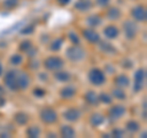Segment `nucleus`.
<instances>
[{
	"label": "nucleus",
	"instance_id": "37",
	"mask_svg": "<svg viewBox=\"0 0 147 138\" xmlns=\"http://www.w3.org/2000/svg\"><path fill=\"white\" fill-rule=\"evenodd\" d=\"M98 4L100 6H107L108 5V3H109V0H97Z\"/></svg>",
	"mask_w": 147,
	"mask_h": 138
},
{
	"label": "nucleus",
	"instance_id": "6",
	"mask_svg": "<svg viewBox=\"0 0 147 138\" xmlns=\"http://www.w3.org/2000/svg\"><path fill=\"white\" fill-rule=\"evenodd\" d=\"M5 84L7 88H10L11 90H18V85H17V72L15 70H10L6 73L5 75Z\"/></svg>",
	"mask_w": 147,
	"mask_h": 138
},
{
	"label": "nucleus",
	"instance_id": "39",
	"mask_svg": "<svg viewBox=\"0 0 147 138\" xmlns=\"http://www.w3.org/2000/svg\"><path fill=\"white\" fill-rule=\"evenodd\" d=\"M3 105H5V100H4V98L0 95V107H1Z\"/></svg>",
	"mask_w": 147,
	"mask_h": 138
},
{
	"label": "nucleus",
	"instance_id": "38",
	"mask_svg": "<svg viewBox=\"0 0 147 138\" xmlns=\"http://www.w3.org/2000/svg\"><path fill=\"white\" fill-rule=\"evenodd\" d=\"M57 1L60 4V5H66V4H69V1H70V0H57Z\"/></svg>",
	"mask_w": 147,
	"mask_h": 138
},
{
	"label": "nucleus",
	"instance_id": "34",
	"mask_svg": "<svg viewBox=\"0 0 147 138\" xmlns=\"http://www.w3.org/2000/svg\"><path fill=\"white\" fill-rule=\"evenodd\" d=\"M33 29H34V26H33V25H30V26H27L25 30H22L21 32H22V33H25V35H27V33H32V32H33Z\"/></svg>",
	"mask_w": 147,
	"mask_h": 138
},
{
	"label": "nucleus",
	"instance_id": "1",
	"mask_svg": "<svg viewBox=\"0 0 147 138\" xmlns=\"http://www.w3.org/2000/svg\"><path fill=\"white\" fill-rule=\"evenodd\" d=\"M44 67L48 69V70H59L64 67V61L60 57H48L44 61Z\"/></svg>",
	"mask_w": 147,
	"mask_h": 138
},
{
	"label": "nucleus",
	"instance_id": "21",
	"mask_svg": "<svg viewBox=\"0 0 147 138\" xmlns=\"http://www.w3.org/2000/svg\"><path fill=\"white\" fill-rule=\"evenodd\" d=\"M104 122V117L100 113H93L91 116V123L93 126H99Z\"/></svg>",
	"mask_w": 147,
	"mask_h": 138
},
{
	"label": "nucleus",
	"instance_id": "32",
	"mask_svg": "<svg viewBox=\"0 0 147 138\" xmlns=\"http://www.w3.org/2000/svg\"><path fill=\"white\" fill-rule=\"evenodd\" d=\"M11 63L15 64V66H18V64L22 63V57L20 56V54H15V56L11 57Z\"/></svg>",
	"mask_w": 147,
	"mask_h": 138
},
{
	"label": "nucleus",
	"instance_id": "29",
	"mask_svg": "<svg viewBox=\"0 0 147 138\" xmlns=\"http://www.w3.org/2000/svg\"><path fill=\"white\" fill-rule=\"evenodd\" d=\"M63 44V38H57L54 40V42L52 43V46H50V49L52 51H59Z\"/></svg>",
	"mask_w": 147,
	"mask_h": 138
},
{
	"label": "nucleus",
	"instance_id": "22",
	"mask_svg": "<svg viewBox=\"0 0 147 138\" xmlns=\"http://www.w3.org/2000/svg\"><path fill=\"white\" fill-rule=\"evenodd\" d=\"M15 121L18 123V125H26L27 121H28V117H27V115L25 112H17L15 115Z\"/></svg>",
	"mask_w": 147,
	"mask_h": 138
},
{
	"label": "nucleus",
	"instance_id": "4",
	"mask_svg": "<svg viewBox=\"0 0 147 138\" xmlns=\"http://www.w3.org/2000/svg\"><path fill=\"white\" fill-rule=\"evenodd\" d=\"M88 78H90V81L93 85H100V84H103L104 80H105L103 72L100 70V69H97V68L92 69V70L90 72Z\"/></svg>",
	"mask_w": 147,
	"mask_h": 138
},
{
	"label": "nucleus",
	"instance_id": "16",
	"mask_svg": "<svg viewBox=\"0 0 147 138\" xmlns=\"http://www.w3.org/2000/svg\"><path fill=\"white\" fill-rule=\"evenodd\" d=\"M114 83H115L119 88H126V86H129V84H130V80H129V78L126 75H119L115 78Z\"/></svg>",
	"mask_w": 147,
	"mask_h": 138
},
{
	"label": "nucleus",
	"instance_id": "8",
	"mask_svg": "<svg viewBox=\"0 0 147 138\" xmlns=\"http://www.w3.org/2000/svg\"><path fill=\"white\" fill-rule=\"evenodd\" d=\"M131 15L136 21H145L146 17H147V12H146L145 6H136V8H134L132 9V11H131Z\"/></svg>",
	"mask_w": 147,
	"mask_h": 138
},
{
	"label": "nucleus",
	"instance_id": "35",
	"mask_svg": "<svg viewBox=\"0 0 147 138\" xmlns=\"http://www.w3.org/2000/svg\"><path fill=\"white\" fill-rule=\"evenodd\" d=\"M112 136L113 137H123L124 132H123V130H114L113 133H112Z\"/></svg>",
	"mask_w": 147,
	"mask_h": 138
},
{
	"label": "nucleus",
	"instance_id": "23",
	"mask_svg": "<svg viewBox=\"0 0 147 138\" xmlns=\"http://www.w3.org/2000/svg\"><path fill=\"white\" fill-rule=\"evenodd\" d=\"M54 78L58 81H67V80H70V74L66 72H58L54 74Z\"/></svg>",
	"mask_w": 147,
	"mask_h": 138
},
{
	"label": "nucleus",
	"instance_id": "24",
	"mask_svg": "<svg viewBox=\"0 0 147 138\" xmlns=\"http://www.w3.org/2000/svg\"><path fill=\"white\" fill-rule=\"evenodd\" d=\"M139 128H140V125H139V123H137L136 121H129V122L126 123V130H127L129 132L135 133V132L139 131Z\"/></svg>",
	"mask_w": 147,
	"mask_h": 138
},
{
	"label": "nucleus",
	"instance_id": "9",
	"mask_svg": "<svg viewBox=\"0 0 147 138\" xmlns=\"http://www.w3.org/2000/svg\"><path fill=\"white\" fill-rule=\"evenodd\" d=\"M82 35H84V37L91 43L99 42V35L93 29H85L84 31H82Z\"/></svg>",
	"mask_w": 147,
	"mask_h": 138
},
{
	"label": "nucleus",
	"instance_id": "7",
	"mask_svg": "<svg viewBox=\"0 0 147 138\" xmlns=\"http://www.w3.org/2000/svg\"><path fill=\"white\" fill-rule=\"evenodd\" d=\"M124 32H125V36L127 37V40H132L135 38V36L137 33V26L135 22H132L131 20H127L124 22Z\"/></svg>",
	"mask_w": 147,
	"mask_h": 138
},
{
	"label": "nucleus",
	"instance_id": "40",
	"mask_svg": "<svg viewBox=\"0 0 147 138\" xmlns=\"http://www.w3.org/2000/svg\"><path fill=\"white\" fill-rule=\"evenodd\" d=\"M1 73H3V67H1V64H0V75H1Z\"/></svg>",
	"mask_w": 147,
	"mask_h": 138
},
{
	"label": "nucleus",
	"instance_id": "20",
	"mask_svg": "<svg viewBox=\"0 0 147 138\" xmlns=\"http://www.w3.org/2000/svg\"><path fill=\"white\" fill-rule=\"evenodd\" d=\"M107 16L109 20H118L120 17V11L118 8H110L107 12Z\"/></svg>",
	"mask_w": 147,
	"mask_h": 138
},
{
	"label": "nucleus",
	"instance_id": "27",
	"mask_svg": "<svg viewBox=\"0 0 147 138\" xmlns=\"http://www.w3.org/2000/svg\"><path fill=\"white\" fill-rule=\"evenodd\" d=\"M87 22L90 24V26L96 27L97 25H99V24H100V19H99V16L93 15V16H90L88 19H87Z\"/></svg>",
	"mask_w": 147,
	"mask_h": 138
},
{
	"label": "nucleus",
	"instance_id": "3",
	"mask_svg": "<svg viewBox=\"0 0 147 138\" xmlns=\"http://www.w3.org/2000/svg\"><path fill=\"white\" fill-rule=\"evenodd\" d=\"M66 56L69 59H71L74 62H79L85 57V52L82 48L77 47V46H74V47H70L66 51Z\"/></svg>",
	"mask_w": 147,
	"mask_h": 138
},
{
	"label": "nucleus",
	"instance_id": "2",
	"mask_svg": "<svg viewBox=\"0 0 147 138\" xmlns=\"http://www.w3.org/2000/svg\"><path fill=\"white\" fill-rule=\"evenodd\" d=\"M145 81H146V70L144 68H140L139 70L135 73V85L134 89L135 91H141L145 86Z\"/></svg>",
	"mask_w": 147,
	"mask_h": 138
},
{
	"label": "nucleus",
	"instance_id": "33",
	"mask_svg": "<svg viewBox=\"0 0 147 138\" xmlns=\"http://www.w3.org/2000/svg\"><path fill=\"white\" fill-rule=\"evenodd\" d=\"M69 37H70V41H71L74 44H79L80 43L79 36H77L76 33H74V32H70V33H69Z\"/></svg>",
	"mask_w": 147,
	"mask_h": 138
},
{
	"label": "nucleus",
	"instance_id": "17",
	"mask_svg": "<svg viewBox=\"0 0 147 138\" xmlns=\"http://www.w3.org/2000/svg\"><path fill=\"white\" fill-rule=\"evenodd\" d=\"M20 49H21V51H24V52L30 53V54L36 53V49H34L33 46H32V42H31V41H25V42H22V43L20 44Z\"/></svg>",
	"mask_w": 147,
	"mask_h": 138
},
{
	"label": "nucleus",
	"instance_id": "12",
	"mask_svg": "<svg viewBox=\"0 0 147 138\" xmlns=\"http://www.w3.org/2000/svg\"><path fill=\"white\" fill-rule=\"evenodd\" d=\"M125 107L121 106V105H117V106H113L112 109L109 110V115H110V117L114 118V120H117V118H120L124 113H125Z\"/></svg>",
	"mask_w": 147,
	"mask_h": 138
},
{
	"label": "nucleus",
	"instance_id": "15",
	"mask_svg": "<svg viewBox=\"0 0 147 138\" xmlns=\"http://www.w3.org/2000/svg\"><path fill=\"white\" fill-rule=\"evenodd\" d=\"M91 6H92L91 0H79V1L75 4V8L77 9V10H80V11L88 10V9H91Z\"/></svg>",
	"mask_w": 147,
	"mask_h": 138
},
{
	"label": "nucleus",
	"instance_id": "36",
	"mask_svg": "<svg viewBox=\"0 0 147 138\" xmlns=\"http://www.w3.org/2000/svg\"><path fill=\"white\" fill-rule=\"evenodd\" d=\"M33 94H34L36 96H38V98H42V96L45 94V91L42 90V89H36V90L33 91Z\"/></svg>",
	"mask_w": 147,
	"mask_h": 138
},
{
	"label": "nucleus",
	"instance_id": "41",
	"mask_svg": "<svg viewBox=\"0 0 147 138\" xmlns=\"http://www.w3.org/2000/svg\"><path fill=\"white\" fill-rule=\"evenodd\" d=\"M3 94H4V90H3L1 88H0V95H3Z\"/></svg>",
	"mask_w": 147,
	"mask_h": 138
},
{
	"label": "nucleus",
	"instance_id": "18",
	"mask_svg": "<svg viewBox=\"0 0 147 138\" xmlns=\"http://www.w3.org/2000/svg\"><path fill=\"white\" fill-rule=\"evenodd\" d=\"M60 135L65 138H71L75 136V131H74V128L71 126H63L60 128Z\"/></svg>",
	"mask_w": 147,
	"mask_h": 138
},
{
	"label": "nucleus",
	"instance_id": "10",
	"mask_svg": "<svg viewBox=\"0 0 147 138\" xmlns=\"http://www.w3.org/2000/svg\"><path fill=\"white\" fill-rule=\"evenodd\" d=\"M17 85L18 89H27L30 86V77L24 72L17 73Z\"/></svg>",
	"mask_w": 147,
	"mask_h": 138
},
{
	"label": "nucleus",
	"instance_id": "13",
	"mask_svg": "<svg viewBox=\"0 0 147 138\" xmlns=\"http://www.w3.org/2000/svg\"><path fill=\"white\" fill-rule=\"evenodd\" d=\"M104 35H105V37L109 38V40L117 38L118 35H119V30L115 26H108L104 29Z\"/></svg>",
	"mask_w": 147,
	"mask_h": 138
},
{
	"label": "nucleus",
	"instance_id": "28",
	"mask_svg": "<svg viewBox=\"0 0 147 138\" xmlns=\"http://www.w3.org/2000/svg\"><path fill=\"white\" fill-rule=\"evenodd\" d=\"M100 48H102V51H104V52H108V53H114V52H115V49H114V47L112 44L105 43V42L100 43Z\"/></svg>",
	"mask_w": 147,
	"mask_h": 138
},
{
	"label": "nucleus",
	"instance_id": "30",
	"mask_svg": "<svg viewBox=\"0 0 147 138\" xmlns=\"http://www.w3.org/2000/svg\"><path fill=\"white\" fill-rule=\"evenodd\" d=\"M18 4V0H5V3H4V6L6 9H15Z\"/></svg>",
	"mask_w": 147,
	"mask_h": 138
},
{
	"label": "nucleus",
	"instance_id": "25",
	"mask_svg": "<svg viewBox=\"0 0 147 138\" xmlns=\"http://www.w3.org/2000/svg\"><path fill=\"white\" fill-rule=\"evenodd\" d=\"M112 96H113V98L119 99V100H124V99L126 98V95H125V93L123 91L121 88H115V89H114L113 93H112Z\"/></svg>",
	"mask_w": 147,
	"mask_h": 138
},
{
	"label": "nucleus",
	"instance_id": "14",
	"mask_svg": "<svg viewBox=\"0 0 147 138\" xmlns=\"http://www.w3.org/2000/svg\"><path fill=\"white\" fill-rule=\"evenodd\" d=\"M75 94H76V90L74 86H65V88L61 89V91H60V96L63 99H71V98H74Z\"/></svg>",
	"mask_w": 147,
	"mask_h": 138
},
{
	"label": "nucleus",
	"instance_id": "31",
	"mask_svg": "<svg viewBox=\"0 0 147 138\" xmlns=\"http://www.w3.org/2000/svg\"><path fill=\"white\" fill-rule=\"evenodd\" d=\"M98 100L103 101L104 104H110V102H112V98H110L108 94H100L99 98H98Z\"/></svg>",
	"mask_w": 147,
	"mask_h": 138
},
{
	"label": "nucleus",
	"instance_id": "26",
	"mask_svg": "<svg viewBox=\"0 0 147 138\" xmlns=\"http://www.w3.org/2000/svg\"><path fill=\"white\" fill-rule=\"evenodd\" d=\"M40 135V130L37 126H31L27 130V136L28 137H38Z\"/></svg>",
	"mask_w": 147,
	"mask_h": 138
},
{
	"label": "nucleus",
	"instance_id": "5",
	"mask_svg": "<svg viewBox=\"0 0 147 138\" xmlns=\"http://www.w3.org/2000/svg\"><path fill=\"white\" fill-rule=\"evenodd\" d=\"M40 118H42V121L45 123H53L58 120V115L53 109L47 107L40 111Z\"/></svg>",
	"mask_w": 147,
	"mask_h": 138
},
{
	"label": "nucleus",
	"instance_id": "11",
	"mask_svg": "<svg viewBox=\"0 0 147 138\" xmlns=\"http://www.w3.org/2000/svg\"><path fill=\"white\" fill-rule=\"evenodd\" d=\"M80 115L81 113H80L79 110L72 107V109H69L67 111L64 112V118L67 120V121H70V122H75L80 118Z\"/></svg>",
	"mask_w": 147,
	"mask_h": 138
},
{
	"label": "nucleus",
	"instance_id": "19",
	"mask_svg": "<svg viewBox=\"0 0 147 138\" xmlns=\"http://www.w3.org/2000/svg\"><path fill=\"white\" fill-rule=\"evenodd\" d=\"M85 99H86L87 102L91 104V105H96L98 102V96L94 91H87L86 95H85Z\"/></svg>",
	"mask_w": 147,
	"mask_h": 138
}]
</instances>
